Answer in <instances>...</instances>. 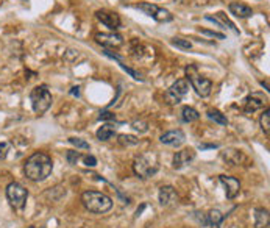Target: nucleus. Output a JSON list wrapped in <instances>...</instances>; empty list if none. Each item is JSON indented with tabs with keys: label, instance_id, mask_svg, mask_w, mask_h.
Masks as SVG:
<instances>
[{
	"label": "nucleus",
	"instance_id": "obj_1",
	"mask_svg": "<svg viewBox=\"0 0 270 228\" xmlns=\"http://www.w3.org/2000/svg\"><path fill=\"white\" fill-rule=\"evenodd\" d=\"M52 170H53V161L44 152H35L31 157L27 158L25 164H23V174L33 183L47 180L50 177Z\"/></svg>",
	"mask_w": 270,
	"mask_h": 228
},
{
	"label": "nucleus",
	"instance_id": "obj_2",
	"mask_svg": "<svg viewBox=\"0 0 270 228\" xmlns=\"http://www.w3.org/2000/svg\"><path fill=\"white\" fill-rule=\"evenodd\" d=\"M83 206L94 214H105L112 208V200L106 194L99 191H86L81 194Z\"/></svg>",
	"mask_w": 270,
	"mask_h": 228
},
{
	"label": "nucleus",
	"instance_id": "obj_3",
	"mask_svg": "<svg viewBox=\"0 0 270 228\" xmlns=\"http://www.w3.org/2000/svg\"><path fill=\"white\" fill-rule=\"evenodd\" d=\"M133 170L139 178H150L159 170V161L155 153H144L133 162Z\"/></svg>",
	"mask_w": 270,
	"mask_h": 228
},
{
	"label": "nucleus",
	"instance_id": "obj_4",
	"mask_svg": "<svg viewBox=\"0 0 270 228\" xmlns=\"http://www.w3.org/2000/svg\"><path fill=\"white\" fill-rule=\"evenodd\" d=\"M184 74H186V80L189 81V85L192 86V89L200 97H208L211 94L212 81L206 77L200 75L197 68H195L194 64H189V66L184 69Z\"/></svg>",
	"mask_w": 270,
	"mask_h": 228
},
{
	"label": "nucleus",
	"instance_id": "obj_5",
	"mask_svg": "<svg viewBox=\"0 0 270 228\" xmlns=\"http://www.w3.org/2000/svg\"><path fill=\"white\" fill-rule=\"evenodd\" d=\"M30 102H31V108L36 114H44L48 108L52 107V94L48 91V88L45 85H39L36 88L31 89L30 92Z\"/></svg>",
	"mask_w": 270,
	"mask_h": 228
},
{
	"label": "nucleus",
	"instance_id": "obj_6",
	"mask_svg": "<svg viewBox=\"0 0 270 228\" xmlns=\"http://www.w3.org/2000/svg\"><path fill=\"white\" fill-rule=\"evenodd\" d=\"M6 199L10 202V205L14 209H23L27 205V199H28V191L23 188V186L18 182L10 183L5 189Z\"/></svg>",
	"mask_w": 270,
	"mask_h": 228
},
{
	"label": "nucleus",
	"instance_id": "obj_7",
	"mask_svg": "<svg viewBox=\"0 0 270 228\" xmlns=\"http://www.w3.org/2000/svg\"><path fill=\"white\" fill-rule=\"evenodd\" d=\"M189 81H187L186 78H181V80H177L174 85H172L166 94H164V99L169 105H178L180 102H181L183 97L189 92Z\"/></svg>",
	"mask_w": 270,
	"mask_h": 228
},
{
	"label": "nucleus",
	"instance_id": "obj_8",
	"mask_svg": "<svg viewBox=\"0 0 270 228\" xmlns=\"http://www.w3.org/2000/svg\"><path fill=\"white\" fill-rule=\"evenodd\" d=\"M136 8L144 11L147 16H150L152 19H155L157 22H161V23L170 22L172 19H174V16H172L170 11L164 10V8H161L158 5H155V3H139Z\"/></svg>",
	"mask_w": 270,
	"mask_h": 228
},
{
	"label": "nucleus",
	"instance_id": "obj_9",
	"mask_svg": "<svg viewBox=\"0 0 270 228\" xmlns=\"http://www.w3.org/2000/svg\"><path fill=\"white\" fill-rule=\"evenodd\" d=\"M95 18L99 19L105 27H108L111 31H116L120 28V18L117 13L110 10H99L95 11Z\"/></svg>",
	"mask_w": 270,
	"mask_h": 228
},
{
	"label": "nucleus",
	"instance_id": "obj_10",
	"mask_svg": "<svg viewBox=\"0 0 270 228\" xmlns=\"http://www.w3.org/2000/svg\"><path fill=\"white\" fill-rule=\"evenodd\" d=\"M266 102H267V99H266L263 94H258V92L251 94L244 102V113L245 114H253L255 111L264 108Z\"/></svg>",
	"mask_w": 270,
	"mask_h": 228
},
{
	"label": "nucleus",
	"instance_id": "obj_11",
	"mask_svg": "<svg viewBox=\"0 0 270 228\" xmlns=\"http://www.w3.org/2000/svg\"><path fill=\"white\" fill-rule=\"evenodd\" d=\"M220 183L225 186V194H226V199L233 200L237 194L241 191V182L237 180L236 177H226V175H220L219 177Z\"/></svg>",
	"mask_w": 270,
	"mask_h": 228
},
{
	"label": "nucleus",
	"instance_id": "obj_12",
	"mask_svg": "<svg viewBox=\"0 0 270 228\" xmlns=\"http://www.w3.org/2000/svg\"><path fill=\"white\" fill-rule=\"evenodd\" d=\"M95 43L103 47H120L124 44V38L119 33H97L95 35Z\"/></svg>",
	"mask_w": 270,
	"mask_h": 228
},
{
	"label": "nucleus",
	"instance_id": "obj_13",
	"mask_svg": "<svg viewBox=\"0 0 270 228\" xmlns=\"http://www.w3.org/2000/svg\"><path fill=\"white\" fill-rule=\"evenodd\" d=\"M195 160V152L194 149H183L174 155V169L180 170L186 166H189Z\"/></svg>",
	"mask_w": 270,
	"mask_h": 228
},
{
	"label": "nucleus",
	"instance_id": "obj_14",
	"mask_svg": "<svg viewBox=\"0 0 270 228\" xmlns=\"http://www.w3.org/2000/svg\"><path fill=\"white\" fill-rule=\"evenodd\" d=\"M178 194L174 186H162L159 189V203L161 206H175L178 205Z\"/></svg>",
	"mask_w": 270,
	"mask_h": 228
},
{
	"label": "nucleus",
	"instance_id": "obj_15",
	"mask_svg": "<svg viewBox=\"0 0 270 228\" xmlns=\"http://www.w3.org/2000/svg\"><path fill=\"white\" fill-rule=\"evenodd\" d=\"M186 139L184 133L181 130H172V132H167L164 135H161L159 141L166 145H170V147H180Z\"/></svg>",
	"mask_w": 270,
	"mask_h": 228
},
{
	"label": "nucleus",
	"instance_id": "obj_16",
	"mask_svg": "<svg viewBox=\"0 0 270 228\" xmlns=\"http://www.w3.org/2000/svg\"><path fill=\"white\" fill-rule=\"evenodd\" d=\"M228 10H230V13L233 16H236V18H239V19H247L253 14L251 8L245 3H241V2H231L230 5H228Z\"/></svg>",
	"mask_w": 270,
	"mask_h": 228
},
{
	"label": "nucleus",
	"instance_id": "obj_17",
	"mask_svg": "<svg viewBox=\"0 0 270 228\" xmlns=\"http://www.w3.org/2000/svg\"><path fill=\"white\" fill-rule=\"evenodd\" d=\"M103 53H105L106 56H108V58H112V60H116V61L119 63V66H120L122 69H124V70L127 72V74H130V75H132V77H133L135 80H139V81H144L142 75H141V74H139V72L133 70L132 68H128V66H127V64H124V61H122V60L119 58V56H117L116 53H112L111 50H108V48H105V50H103Z\"/></svg>",
	"mask_w": 270,
	"mask_h": 228
},
{
	"label": "nucleus",
	"instance_id": "obj_18",
	"mask_svg": "<svg viewBox=\"0 0 270 228\" xmlns=\"http://www.w3.org/2000/svg\"><path fill=\"white\" fill-rule=\"evenodd\" d=\"M270 222L269 209L266 208H256L255 209V228H267Z\"/></svg>",
	"mask_w": 270,
	"mask_h": 228
},
{
	"label": "nucleus",
	"instance_id": "obj_19",
	"mask_svg": "<svg viewBox=\"0 0 270 228\" xmlns=\"http://www.w3.org/2000/svg\"><path fill=\"white\" fill-rule=\"evenodd\" d=\"M95 135H97V139L99 141H110L116 136V127L111 125V124L102 125L99 130H97Z\"/></svg>",
	"mask_w": 270,
	"mask_h": 228
},
{
	"label": "nucleus",
	"instance_id": "obj_20",
	"mask_svg": "<svg viewBox=\"0 0 270 228\" xmlns=\"http://www.w3.org/2000/svg\"><path fill=\"white\" fill-rule=\"evenodd\" d=\"M225 216L222 214V211L219 209H211L209 214L206 217V222L211 228H220V225H222Z\"/></svg>",
	"mask_w": 270,
	"mask_h": 228
},
{
	"label": "nucleus",
	"instance_id": "obj_21",
	"mask_svg": "<svg viewBox=\"0 0 270 228\" xmlns=\"http://www.w3.org/2000/svg\"><path fill=\"white\" fill-rule=\"evenodd\" d=\"M200 119L199 111L192 108V107H183L181 110V120L186 122V124H191V122H195Z\"/></svg>",
	"mask_w": 270,
	"mask_h": 228
},
{
	"label": "nucleus",
	"instance_id": "obj_22",
	"mask_svg": "<svg viewBox=\"0 0 270 228\" xmlns=\"http://www.w3.org/2000/svg\"><path fill=\"white\" fill-rule=\"evenodd\" d=\"M208 117H209L211 120H214L216 124H219V125H224V127L228 125V119H226V116H225L224 113H220L219 110H209V111H208Z\"/></svg>",
	"mask_w": 270,
	"mask_h": 228
},
{
	"label": "nucleus",
	"instance_id": "obj_23",
	"mask_svg": "<svg viewBox=\"0 0 270 228\" xmlns=\"http://www.w3.org/2000/svg\"><path fill=\"white\" fill-rule=\"evenodd\" d=\"M119 144L122 147H133V145H137L139 144V139L133 135H119Z\"/></svg>",
	"mask_w": 270,
	"mask_h": 228
},
{
	"label": "nucleus",
	"instance_id": "obj_24",
	"mask_svg": "<svg viewBox=\"0 0 270 228\" xmlns=\"http://www.w3.org/2000/svg\"><path fill=\"white\" fill-rule=\"evenodd\" d=\"M261 128H263V132L266 133V136H270V110L266 108V111L263 113V116H261Z\"/></svg>",
	"mask_w": 270,
	"mask_h": 228
},
{
	"label": "nucleus",
	"instance_id": "obj_25",
	"mask_svg": "<svg viewBox=\"0 0 270 228\" xmlns=\"http://www.w3.org/2000/svg\"><path fill=\"white\" fill-rule=\"evenodd\" d=\"M216 18H217V19H219L220 22H222V25H224L225 28H226V25H228V28H230V30H233L236 35H239V30H237V28L234 27V23H233V22H231L230 19L226 18V14H225L224 11H219V13L216 14Z\"/></svg>",
	"mask_w": 270,
	"mask_h": 228
},
{
	"label": "nucleus",
	"instance_id": "obj_26",
	"mask_svg": "<svg viewBox=\"0 0 270 228\" xmlns=\"http://www.w3.org/2000/svg\"><path fill=\"white\" fill-rule=\"evenodd\" d=\"M69 142L77 149H83V150L91 149V145H89L85 139H81V137H69Z\"/></svg>",
	"mask_w": 270,
	"mask_h": 228
},
{
	"label": "nucleus",
	"instance_id": "obj_27",
	"mask_svg": "<svg viewBox=\"0 0 270 228\" xmlns=\"http://www.w3.org/2000/svg\"><path fill=\"white\" fill-rule=\"evenodd\" d=\"M172 44L180 47V48H184V50H189V48L192 47L189 39H181V38H174V39H172Z\"/></svg>",
	"mask_w": 270,
	"mask_h": 228
},
{
	"label": "nucleus",
	"instance_id": "obj_28",
	"mask_svg": "<svg viewBox=\"0 0 270 228\" xmlns=\"http://www.w3.org/2000/svg\"><path fill=\"white\" fill-rule=\"evenodd\" d=\"M83 157L81 153H78V152H75V150H69L68 153H66V158H68V162L70 166H75L77 162H78V160Z\"/></svg>",
	"mask_w": 270,
	"mask_h": 228
},
{
	"label": "nucleus",
	"instance_id": "obj_29",
	"mask_svg": "<svg viewBox=\"0 0 270 228\" xmlns=\"http://www.w3.org/2000/svg\"><path fill=\"white\" fill-rule=\"evenodd\" d=\"M132 127H133V130H136V132H139V133H145L147 130H149V124L144 120H135Z\"/></svg>",
	"mask_w": 270,
	"mask_h": 228
},
{
	"label": "nucleus",
	"instance_id": "obj_30",
	"mask_svg": "<svg viewBox=\"0 0 270 228\" xmlns=\"http://www.w3.org/2000/svg\"><path fill=\"white\" fill-rule=\"evenodd\" d=\"M11 149V144L10 142H0V160H5L8 150Z\"/></svg>",
	"mask_w": 270,
	"mask_h": 228
},
{
	"label": "nucleus",
	"instance_id": "obj_31",
	"mask_svg": "<svg viewBox=\"0 0 270 228\" xmlns=\"http://www.w3.org/2000/svg\"><path fill=\"white\" fill-rule=\"evenodd\" d=\"M81 160L85 161V164H86V166H91V167L97 166V160L92 157V155H86V157H81Z\"/></svg>",
	"mask_w": 270,
	"mask_h": 228
},
{
	"label": "nucleus",
	"instance_id": "obj_32",
	"mask_svg": "<svg viewBox=\"0 0 270 228\" xmlns=\"http://www.w3.org/2000/svg\"><path fill=\"white\" fill-rule=\"evenodd\" d=\"M203 35H208V36H212V38H217V39H225V35L224 33H217V31H211V30H200Z\"/></svg>",
	"mask_w": 270,
	"mask_h": 228
},
{
	"label": "nucleus",
	"instance_id": "obj_33",
	"mask_svg": "<svg viewBox=\"0 0 270 228\" xmlns=\"http://www.w3.org/2000/svg\"><path fill=\"white\" fill-rule=\"evenodd\" d=\"M99 119L100 120H114V119H116V114L108 113V111H103V113H100Z\"/></svg>",
	"mask_w": 270,
	"mask_h": 228
},
{
	"label": "nucleus",
	"instance_id": "obj_34",
	"mask_svg": "<svg viewBox=\"0 0 270 228\" xmlns=\"http://www.w3.org/2000/svg\"><path fill=\"white\" fill-rule=\"evenodd\" d=\"M199 147H200L202 150H206V149H217L219 145H217V144H200Z\"/></svg>",
	"mask_w": 270,
	"mask_h": 228
},
{
	"label": "nucleus",
	"instance_id": "obj_35",
	"mask_svg": "<svg viewBox=\"0 0 270 228\" xmlns=\"http://www.w3.org/2000/svg\"><path fill=\"white\" fill-rule=\"evenodd\" d=\"M70 94H72V95H77V97H78V95H80V88H78V86H73V88L70 89Z\"/></svg>",
	"mask_w": 270,
	"mask_h": 228
},
{
	"label": "nucleus",
	"instance_id": "obj_36",
	"mask_svg": "<svg viewBox=\"0 0 270 228\" xmlns=\"http://www.w3.org/2000/svg\"><path fill=\"white\" fill-rule=\"evenodd\" d=\"M261 85H263V86L267 89V91H269V85H267V83H264V81H261Z\"/></svg>",
	"mask_w": 270,
	"mask_h": 228
},
{
	"label": "nucleus",
	"instance_id": "obj_37",
	"mask_svg": "<svg viewBox=\"0 0 270 228\" xmlns=\"http://www.w3.org/2000/svg\"><path fill=\"white\" fill-rule=\"evenodd\" d=\"M28 228H44V227H28Z\"/></svg>",
	"mask_w": 270,
	"mask_h": 228
}]
</instances>
